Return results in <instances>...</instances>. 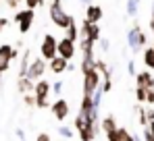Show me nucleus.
<instances>
[{"mask_svg": "<svg viewBox=\"0 0 154 141\" xmlns=\"http://www.w3.org/2000/svg\"><path fill=\"white\" fill-rule=\"evenodd\" d=\"M48 15H50V21L56 25L58 29H67L69 23L73 21V17L65 10V6H63L60 2H52L50 8H48Z\"/></svg>", "mask_w": 154, "mask_h": 141, "instance_id": "f257e3e1", "label": "nucleus"}, {"mask_svg": "<svg viewBox=\"0 0 154 141\" xmlns=\"http://www.w3.org/2000/svg\"><path fill=\"white\" fill-rule=\"evenodd\" d=\"M13 21L17 23L19 27V33H29L31 31V27H33V21H35V10H31V8H23V10H17L15 13V17H13Z\"/></svg>", "mask_w": 154, "mask_h": 141, "instance_id": "f03ea898", "label": "nucleus"}, {"mask_svg": "<svg viewBox=\"0 0 154 141\" xmlns=\"http://www.w3.org/2000/svg\"><path fill=\"white\" fill-rule=\"evenodd\" d=\"M50 112L58 122H65V120L69 118V112H71V104H69L65 98H56L50 104Z\"/></svg>", "mask_w": 154, "mask_h": 141, "instance_id": "7ed1b4c3", "label": "nucleus"}, {"mask_svg": "<svg viewBox=\"0 0 154 141\" xmlns=\"http://www.w3.org/2000/svg\"><path fill=\"white\" fill-rule=\"evenodd\" d=\"M46 70H48L46 60H44L42 56H38V58H31V64H29V69H27L25 77L35 83L38 79H44V73H46Z\"/></svg>", "mask_w": 154, "mask_h": 141, "instance_id": "20e7f679", "label": "nucleus"}, {"mask_svg": "<svg viewBox=\"0 0 154 141\" xmlns=\"http://www.w3.org/2000/svg\"><path fill=\"white\" fill-rule=\"evenodd\" d=\"M56 38L52 35V33H46L44 38H42V44H40V56L48 62V60H52L54 56H56Z\"/></svg>", "mask_w": 154, "mask_h": 141, "instance_id": "39448f33", "label": "nucleus"}, {"mask_svg": "<svg viewBox=\"0 0 154 141\" xmlns=\"http://www.w3.org/2000/svg\"><path fill=\"white\" fill-rule=\"evenodd\" d=\"M100 87V73L96 69L83 73V95H92Z\"/></svg>", "mask_w": 154, "mask_h": 141, "instance_id": "423d86ee", "label": "nucleus"}, {"mask_svg": "<svg viewBox=\"0 0 154 141\" xmlns=\"http://www.w3.org/2000/svg\"><path fill=\"white\" fill-rule=\"evenodd\" d=\"M79 38H85L90 42H98L102 38V31H100V25L98 23H88V21H81L79 25Z\"/></svg>", "mask_w": 154, "mask_h": 141, "instance_id": "0eeeda50", "label": "nucleus"}, {"mask_svg": "<svg viewBox=\"0 0 154 141\" xmlns=\"http://www.w3.org/2000/svg\"><path fill=\"white\" fill-rule=\"evenodd\" d=\"M75 54H77L75 42H71V40H67V38H63V40L56 42V56H60V58H65V60L71 62Z\"/></svg>", "mask_w": 154, "mask_h": 141, "instance_id": "6e6552de", "label": "nucleus"}, {"mask_svg": "<svg viewBox=\"0 0 154 141\" xmlns=\"http://www.w3.org/2000/svg\"><path fill=\"white\" fill-rule=\"evenodd\" d=\"M102 17H104V13H102V6L100 4L92 2V4L85 6V19L83 21H88V23H100Z\"/></svg>", "mask_w": 154, "mask_h": 141, "instance_id": "1a4fd4ad", "label": "nucleus"}, {"mask_svg": "<svg viewBox=\"0 0 154 141\" xmlns=\"http://www.w3.org/2000/svg\"><path fill=\"white\" fill-rule=\"evenodd\" d=\"M135 87L152 89L154 87V75L150 70H140V73H135Z\"/></svg>", "mask_w": 154, "mask_h": 141, "instance_id": "9d476101", "label": "nucleus"}, {"mask_svg": "<svg viewBox=\"0 0 154 141\" xmlns=\"http://www.w3.org/2000/svg\"><path fill=\"white\" fill-rule=\"evenodd\" d=\"M50 85L46 79H38L35 81V85H33V95H35V100H48V95H50Z\"/></svg>", "mask_w": 154, "mask_h": 141, "instance_id": "9b49d317", "label": "nucleus"}, {"mask_svg": "<svg viewBox=\"0 0 154 141\" xmlns=\"http://www.w3.org/2000/svg\"><path fill=\"white\" fill-rule=\"evenodd\" d=\"M11 52H13V46H11V44H2V46H0V73L11 69V62H13Z\"/></svg>", "mask_w": 154, "mask_h": 141, "instance_id": "f8f14e48", "label": "nucleus"}, {"mask_svg": "<svg viewBox=\"0 0 154 141\" xmlns=\"http://www.w3.org/2000/svg\"><path fill=\"white\" fill-rule=\"evenodd\" d=\"M46 64H48V70L54 73V75H60V73L69 70V60H65V58H60V56H54V58L48 60Z\"/></svg>", "mask_w": 154, "mask_h": 141, "instance_id": "ddd939ff", "label": "nucleus"}, {"mask_svg": "<svg viewBox=\"0 0 154 141\" xmlns=\"http://www.w3.org/2000/svg\"><path fill=\"white\" fill-rule=\"evenodd\" d=\"M140 31H142V27H140L137 23H135V25H133V27L127 31V46L131 48V52H133V54L142 52V50H140V46H137V35H140Z\"/></svg>", "mask_w": 154, "mask_h": 141, "instance_id": "4468645a", "label": "nucleus"}, {"mask_svg": "<svg viewBox=\"0 0 154 141\" xmlns=\"http://www.w3.org/2000/svg\"><path fill=\"white\" fill-rule=\"evenodd\" d=\"M29 64H31V50H23L19 56V77H25Z\"/></svg>", "mask_w": 154, "mask_h": 141, "instance_id": "2eb2a0df", "label": "nucleus"}, {"mask_svg": "<svg viewBox=\"0 0 154 141\" xmlns=\"http://www.w3.org/2000/svg\"><path fill=\"white\" fill-rule=\"evenodd\" d=\"M33 81L31 79H27V77H17V89H19V94L25 95V94H33Z\"/></svg>", "mask_w": 154, "mask_h": 141, "instance_id": "dca6fc26", "label": "nucleus"}, {"mask_svg": "<svg viewBox=\"0 0 154 141\" xmlns=\"http://www.w3.org/2000/svg\"><path fill=\"white\" fill-rule=\"evenodd\" d=\"M117 127H119V124H117V120H115V116H112V114H108V116L100 118V131H102L104 135L112 133V131H115Z\"/></svg>", "mask_w": 154, "mask_h": 141, "instance_id": "f3484780", "label": "nucleus"}, {"mask_svg": "<svg viewBox=\"0 0 154 141\" xmlns=\"http://www.w3.org/2000/svg\"><path fill=\"white\" fill-rule=\"evenodd\" d=\"M94 110H100V108H94V104H92V95H83V98H81V104H79V112L85 114V116H90Z\"/></svg>", "mask_w": 154, "mask_h": 141, "instance_id": "a211bd4d", "label": "nucleus"}, {"mask_svg": "<svg viewBox=\"0 0 154 141\" xmlns=\"http://www.w3.org/2000/svg\"><path fill=\"white\" fill-rule=\"evenodd\" d=\"M94 69L98 70L100 75H102L104 79H112V70H110V67L104 62V60H100V58H96L94 60Z\"/></svg>", "mask_w": 154, "mask_h": 141, "instance_id": "6ab92c4d", "label": "nucleus"}, {"mask_svg": "<svg viewBox=\"0 0 154 141\" xmlns=\"http://www.w3.org/2000/svg\"><path fill=\"white\" fill-rule=\"evenodd\" d=\"M98 133H100V131L94 129V127L90 124V127H85V129L79 131V139H81V141H94L96 137H98Z\"/></svg>", "mask_w": 154, "mask_h": 141, "instance_id": "aec40b11", "label": "nucleus"}, {"mask_svg": "<svg viewBox=\"0 0 154 141\" xmlns=\"http://www.w3.org/2000/svg\"><path fill=\"white\" fill-rule=\"evenodd\" d=\"M65 38L67 40H71V42H77L79 40V25L75 23V19L69 23V27L65 29Z\"/></svg>", "mask_w": 154, "mask_h": 141, "instance_id": "412c9836", "label": "nucleus"}, {"mask_svg": "<svg viewBox=\"0 0 154 141\" xmlns=\"http://www.w3.org/2000/svg\"><path fill=\"white\" fill-rule=\"evenodd\" d=\"M144 64H146V69H152L154 70V50L152 48H144Z\"/></svg>", "mask_w": 154, "mask_h": 141, "instance_id": "4be33fe9", "label": "nucleus"}, {"mask_svg": "<svg viewBox=\"0 0 154 141\" xmlns=\"http://www.w3.org/2000/svg\"><path fill=\"white\" fill-rule=\"evenodd\" d=\"M73 124H75V129H77V131H81V129L90 127L92 122H90V116H85V114H81V112H79V114L75 116V122H73Z\"/></svg>", "mask_w": 154, "mask_h": 141, "instance_id": "5701e85b", "label": "nucleus"}, {"mask_svg": "<svg viewBox=\"0 0 154 141\" xmlns=\"http://www.w3.org/2000/svg\"><path fill=\"white\" fill-rule=\"evenodd\" d=\"M135 112H137V122H140L142 127H148V116H146V108H144L142 104H137V106H135Z\"/></svg>", "mask_w": 154, "mask_h": 141, "instance_id": "b1692460", "label": "nucleus"}, {"mask_svg": "<svg viewBox=\"0 0 154 141\" xmlns=\"http://www.w3.org/2000/svg\"><path fill=\"white\" fill-rule=\"evenodd\" d=\"M125 8H127V17H135L140 10V0H127Z\"/></svg>", "mask_w": 154, "mask_h": 141, "instance_id": "393cba45", "label": "nucleus"}, {"mask_svg": "<svg viewBox=\"0 0 154 141\" xmlns=\"http://www.w3.org/2000/svg\"><path fill=\"white\" fill-rule=\"evenodd\" d=\"M58 135L65 137V139H71V137H73V129L67 127V124H60V127H58Z\"/></svg>", "mask_w": 154, "mask_h": 141, "instance_id": "a878e982", "label": "nucleus"}, {"mask_svg": "<svg viewBox=\"0 0 154 141\" xmlns=\"http://www.w3.org/2000/svg\"><path fill=\"white\" fill-rule=\"evenodd\" d=\"M117 131H119V139H121V141H135V139H133V135L129 133L125 127H119Z\"/></svg>", "mask_w": 154, "mask_h": 141, "instance_id": "bb28decb", "label": "nucleus"}, {"mask_svg": "<svg viewBox=\"0 0 154 141\" xmlns=\"http://www.w3.org/2000/svg\"><path fill=\"white\" fill-rule=\"evenodd\" d=\"M63 81H56V83H52L50 85V94H54L56 98H60V94H63Z\"/></svg>", "mask_w": 154, "mask_h": 141, "instance_id": "cd10ccee", "label": "nucleus"}, {"mask_svg": "<svg viewBox=\"0 0 154 141\" xmlns=\"http://www.w3.org/2000/svg\"><path fill=\"white\" fill-rule=\"evenodd\" d=\"M23 104H25L27 108H33V106H35V95L33 94H25L23 95Z\"/></svg>", "mask_w": 154, "mask_h": 141, "instance_id": "c85d7f7f", "label": "nucleus"}, {"mask_svg": "<svg viewBox=\"0 0 154 141\" xmlns=\"http://www.w3.org/2000/svg\"><path fill=\"white\" fill-rule=\"evenodd\" d=\"M23 2H25V8H31V10H35L38 6L44 4V0H23Z\"/></svg>", "mask_w": 154, "mask_h": 141, "instance_id": "c756f323", "label": "nucleus"}, {"mask_svg": "<svg viewBox=\"0 0 154 141\" xmlns=\"http://www.w3.org/2000/svg\"><path fill=\"white\" fill-rule=\"evenodd\" d=\"M146 92L148 89H144V87H135V100L142 104V102H146Z\"/></svg>", "mask_w": 154, "mask_h": 141, "instance_id": "7c9ffc66", "label": "nucleus"}, {"mask_svg": "<svg viewBox=\"0 0 154 141\" xmlns=\"http://www.w3.org/2000/svg\"><path fill=\"white\" fill-rule=\"evenodd\" d=\"M100 89H102V94H108V92L112 89V79H104V83L100 85Z\"/></svg>", "mask_w": 154, "mask_h": 141, "instance_id": "2f4dec72", "label": "nucleus"}, {"mask_svg": "<svg viewBox=\"0 0 154 141\" xmlns=\"http://www.w3.org/2000/svg\"><path fill=\"white\" fill-rule=\"evenodd\" d=\"M96 44H100V48H102V52H108V48H110V42L106 40V38H100Z\"/></svg>", "mask_w": 154, "mask_h": 141, "instance_id": "473e14b6", "label": "nucleus"}, {"mask_svg": "<svg viewBox=\"0 0 154 141\" xmlns=\"http://www.w3.org/2000/svg\"><path fill=\"white\" fill-rule=\"evenodd\" d=\"M19 2H23V0H4V4H6L8 8H13V10L19 8Z\"/></svg>", "mask_w": 154, "mask_h": 141, "instance_id": "72a5a7b5", "label": "nucleus"}, {"mask_svg": "<svg viewBox=\"0 0 154 141\" xmlns=\"http://www.w3.org/2000/svg\"><path fill=\"white\" fill-rule=\"evenodd\" d=\"M146 104H150V106H154V87L146 92Z\"/></svg>", "mask_w": 154, "mask_h": 141, "instance_id": "f704fd0d", "label": "nucleus"}, {"mask_svg": "<svg viewBox=\"0 0 154 141\" xmlns=\"http://www.w3.org/2000/svg\"><path fill=\"white\" fill-rule=\"evenodd\" d=\"M144 141H154V133L148 127H144Z\"/></svg>", "mask_w": 154, "mask_h": 141, "instance_id": "c9c22d12", "label": "nucleus"}, {"mask_svg": "<svg viewBox=\"0 0 154 141\" xmlns=\"http://www.w3.org/2000/svg\"><path fill=\"white\" fill-rule=\"evenodd\" d=\"M127 73L131 75V77H135V62H133V60L127 62Z\"/></svg>", "mask_w": 154, "mask_h": 141, "instance_id": "e433bc0d", "label": "nucleus"}, {"mask_svg": "<svg viewBox=\"0 0 154 141\" xmlns=\"http://www.w3.org/2000/svg\"><path fill=\"white\" fill-rule=\"evenodd\" d=\"M8 23H11V21H8L6 17H0V33H2V31H4V29L8 27Z\"/></svg>", "mask_w": 154, "mask_h": 141, "instance_id": "4c0bfd02", "label": "nucleus"}, {"mask_svg": "<svg viewBox=\"0 0 154 141\" xmlns=\"http://www.w3.org/2000/svg\"><path fill=\"white\" fill-rule=\"evenodd\" d=\"M35 141H52V139L48 133H40V135H35Z\"/></svg>", "mask_w": 154, "mask_h": 141, "instance_id": "58836bf2", "label": "nucleus"}, {"mask_svg": "<svg viewBox=\"0 0 154 141\" xmlns=\"http://www.w3.org/2000/svg\"><path fill=\"white\" fill-rule=\"evenodd\" d=\"M146 116H148V122L154 120V108H146Z\"/></svg>", "mask_w": 154, "mask_h": 141, "instance_id": "ea45409f", "label": "nucleus"}, {"mask_svg": "<svg viewBox=\"0 0 154 141\" xmlns=\"http://www.w3.org/2000/svg\"><path fill=\"white\" fill-rule=\"evenodd\" d=\"M17 137H19V141H25V133L21 131V129H17V133H15Z\"/></svg>", "mask_w": 154, "mask_h": 141, "instance_id": "a19ab883", "label": "nucleus"}, {"mask_svg": "<svg viewBox=\"0 0 154 141\" xmlns=\"http://www.w3.org/2000/svg\"><path fill=\"white\" fill-rule=\"evenodd\" d=\"M79 2H81V4H83V6H88V4H92V2H94V0H79Z\"/></svg>", "mask_w": 154, "mask_h": 141, "instance_id": "79ce46f5", "label": "nucleus"}, {"mask_svg": "<svg viewBox=\"0 0 154 141\" xmlns=\"http://www.w3.org/2000/svg\"><path fill=\"white\" fill-rule=\"evenodd\" d=\"M150 29H152V33H154V13H152V19H150Z\"/></svg>", "mask_w": 154, "mask_h": 141, "instance_id": "37998d69", "label": "nucleus"}, {"mask_svg": "<svg viewBox=\"0 0 154 141\" xmlns=\"http://www.w3.org/2000/svg\"><path fill=\"white\" fill-rule=\"evenodd\" d=\"M133 139H135V141H142V137H140V135H133Z\"/></svg>", "mask_w": 154, "mask_h": 141, "instance_id": "c03bdc74", "label": "nucleus"}, {"mask_svg": "<svg viewBox=\"0 0 154 141\" xmlns=\"http://www.w3.org/2000/svg\"><path fill=\"white\" fill-rule=\"evenodd\" d=\"M52 2H60V4H63V0H52Z\"/></svg>", "mask_w": 154, "mask_h": 141, "instance_id": "a18cd8bd", "label": "nucleus"}, {"mask_svg": "<svg viewBox=\"0 0 154 141\" xmlns=\"http://www.w3.org/2000/svg\"><path fill=\"white\" fill-rule=\"evenodd\" d=\"M150 48H152V50H154V40H152V46H150Z\"/></svg>", "mask_w": 154, "mask_h": 141, "instance_id": "49530a36", "label": "nucleus"}, {"mask_svg": "<svg viewBox=\"0 0 154 141\" xmlns=\"http://www.w3.org/2000/svg\"><path fill=\"white\" fill-rule=\"evenodd\" d=\"M0 75H2V73H0Z\"/></svg>", "mask_w": 154, "mask_h": 141, "instance_id": "de8ad7c7", "label": "nucleus"}]
</instances>
